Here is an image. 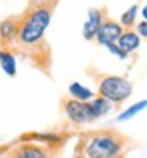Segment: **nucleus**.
Here are the masks:
<instances>
[{
  "label": "nucleus",
  "instance_id": "1",
  "mask_svg": "<svg viewBox=\"0 0 147 158\" xmlns=\"http://www.w3.org/2000/svg\"><path fill=\"white\" fill-rule=\"evenodd\" d=\"M57 3L59 0H30L25 11L19 15V30L15 48L44 74H49L52 65L51 46L44 35Z\"/></svg>",
  "mask_w": 147,
  "mask_h": 158
},
{
  "label": "nucleus",
  "instance_id": "2",
  "mask_svg": "<svg viewBox=\"0 0 147 158\" xmlns=\"http://www.w3.org/2000/svg\"><path fill=\"white\" fill-rule=\"evenodd\" d=\"M136 142L116 128H95L78 136L71 158H127Z\"/></svg>",
  "mask_w": 147,
  "mask_h": 158
},
{
  "label": "nucleus",
  "instance_id": "3",
  "mask_svg": "<svg viewBox=\"0 0 147 158\" xmlns=\"http://www.w3.org/2000/svg\"><path fill=\"white\" fill-rule=\"evenodd\" d=\"M65 138L60 135L25 136L8 147L0 158H60Z\"/></svg>",
  "mask_w": 147,
  "mask_h": 158
},
{
  "label": "nucleus",
  "instance_id": "4",
  "mask_svg": "<svg viewBox=\"0 0 147 158\" xmlns=\"http://www.w3.org/2000/svg\"><path fill=\"white\" fill-rule=\"evenodd\" d=\"M95 81H97V94L95 95L108 100L114 106H120L133 94L131 82L124 76L100 73L98 76H95Z\"/></svg>",
  "mask_w": 147,
  "mask_h": 158
},
{
  "label": "nucleus",
  "instance_id": "5",
  "mask_svg": "<svg viewBox=\"0 0 147 158\" xmlns=\"http://www.w3.org/2000/svg\"><path fill=\"white\" fill-rule=\"evenodd\" d=\"M60 108L65 117L74 125H84V123L93 122V117L90 114L87 101L84 103V101H78L73 98H65L60 103Z\"/></svg>",
  "mask_w": 147,
  "mask_h": 158
},
{
  "label": "nucleus",
  "instance_id": "6",
  "mask_svg": "<svg viewBox=\"0 0 147 158\" xmlns=\"http://www.w3.org/2000/svg\"><path fill=\"white\" fill-rule=\"evenodd\" d=\"M19 30V16H10L0 22V48L10 49L16 46Z\"/></svg>",
  "mask_w": 147,
  "mask_h": 158
},
{
  "label": "nucleus",
  "instance_id": "7",
  "mask_svg": "<svg viewBox=\"0 0 147 158\" xmlns=\"http://www.w3.org/2000/svg\"><path fill=\"white\" fill-rule=\"evenodd\" d=\"M124 32V27L120 25L117 21L111 19V18H106L103 21V24L100 25V29L95 35V41L101 46H108V44H112L117 41V38L122 35Z\"/></svg>",
  "mask_w": 147,
  "mask_h": 158
},
{
  "label": "nucleus",
  "instance_id": "8",
  "mask_svg": "<svg viewBox=\"0 0 147 158\" xmlns=\"http://www.w3.org/2000/svg\"><path fill=\"white\" fill-rule=\"evenodd\" d=\"M106 18H108V15H106V11L103 8L101 10H98V8L89 10L87 21L82 25V36H84V40H93V38H95V35H97V32L100 29V25L103 24V21Z\"/></svg>",
  "mask_w": 147,
  "mask_h": 158
},
{
  "label": "nucleus",
  "instance_id": "9",
  "mask_svg": "<svg viewBox=\"0 0 147 158\" xmlns=\"http://www.w3.org/2000/svg\"><path fill=\"white\" fill-rule=\"evenodd\" d=\"M116 44L122 49L125 54H131V52H135L141 48V38L136 35L135 30H131V29H124L122 35H120L117 38V41Z\"/></svg>",
  "mask_w": 147,
  "mask_h": 158
},
{
  "label": "nucleus",
  "instance_id": "10",
  "mask_svg": "<svg viewBox=\"0 0 147 158\" xmlns=\"http://www.w3.org/2000/svg\"><path fill=\"white\" fill-rule=\"evenodd\" d=\"M0 68L10 77H15L18 74V62L13 51L0 48Z\"/></svg>",
  "mask_w": 147,
  "mask_h": 158
},
{
  "label": "nucleus",
  "instance_id": "11",
  "mask_svg": "<svg viewBox=\"0 0 147 158\" xmlns=\"http://www.w3.org/2000/svg\"><path fill=\"white\" fill-rule=\"evenodd\" d=\"M87 103H89V109H90V114L93 117V120H97V118L106 115L112 109V104L108 100L101 98V97H95V98H92Z\"/></svg>",
  "mask_w": 147,
  "mask_h": 158
},
{
  "label": "nucleus",
  "instance_id": "12",
  "mask_svg": "<svg viewBox=\"0 0 147 158\" xmlns=\"http://www.w3.org/2000/svg\"><path fill=\"white\" fill-rule=\"evenodd\" d=\"M68 94L73 100H78V101H90L92 98H95V92H92L89 87L82 85L81 82H71L68 85Z\"/></svg>",
  "mask_w": 147,
  "mask_h": 158
},
{
  "label": "nucleus",
  "instance_id": "13",
  "mask_svg": "<svg viewBox=\"0 0 147 158\" xmlns=\"http://www.w3.org/2000/svg\"><path fill=\"white\" fill-rule=\"evenodd\" d=\"M147 106V100H141L135 104H131L130 108H127L125 111H122L119 115H117V120L119 122H125V120H130V118H133L135 115H138L139 112H142Z\"/></svg>",
  "mask_w": 147,
  "mask_h": 158
},
{
  "label": "nucleus",
  "instance_id": "14",
  "mask_svg": "<svg viewBox=\"0 0 147 158\" xmlns=\"http://www.w3.org/2000/svg\"><path fill=\"white\" fill-rule=\"evenodd\" d=\"M138 10H139V5L135 3V5H131L122 16H120V21H117L120 25H122L124 29H131L133 25H135L136 22V16H138Z\"/></svg>",
  "mask_w": 147,
  "mask_h": 158
},
{
  "label": "nucleus",
  "instance_id": "15",
  "mask_svg": "<svg viewBox=\"0 0 147 158\" xmlns=\"http://www.w3.org/2000/svg\"><path fill=\"white\" fill-rule=\"evenodd\" d=\"M106 49H108L109 52H111V54L112 56H116V57H119L120 60H125L127 57H128V54H125V52L122 51V49H120L116 43H112V44H108V46H104Z\"/></svg>",
  "mask_w": 147,
  "mask_h": 158
},
{
  "label": "nucleus",
  "instance_id": "16",
  "mask_svg": "<svg viewBox=\"0 0 147 158\" xmlns=\"http://www.w3.org/2000/svg\"><path fill=\"white\" fill-rule=\"evenodd\" d=\"M136 35L139 38H145L147 36V21H139L136 24Z\"/></svg>",
  "mask_w": 147,
  "mask_h": 158
},
{
  "label": "nucleus",
  "instance_id": "17",
  "mask_svg": "<svg viewBox=\"0 0 147 158\" xmlns=\"http://www.w3.org/2000/svg\"><path fill=\"white\" fill-rule=\"evenodd\" d=\"M141 13H142V21H145V18H147V6H142Z\"/></svg>",
  "mask_w": 147,
  "mask_h": 158
}]
</instances>
